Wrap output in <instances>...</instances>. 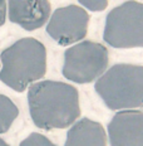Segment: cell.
<instances>
[{
    "instance_id": "cell-1",
    "label": "cell",
    "mask_w": 143,
    "mask_h": 146,
    "mask_svg": "<svg viewBox=\"0 0 143 146\" xmlns=\"http://www.w3.org/2000/svg\"><path fill=\"white\" fill-rule=\"evenodd\" d=\"M28 103L33 122L43 130L65 129L80 116L78 90L64 82L47 80L33 83Z\"/></svg>"
},
{
    "instance_id": "cell-2",
    "label": "cell",
    "mask_w": 143,
    "mask_h": 146,
    "mask_svg": "<svg viewBox=\"0 0 143 146\" xmlns=\"http://www.w3.org/2000/svg\"><path fill=\"white\" fill-rule=\"evenodd\" d=\"M0 81L16 92H23L47 72V49L35 38H22L0 54Z\"/></svg>"
},
{
    "instance_id": "cell-3",
    "label": "cell",
    "mask_w": 143,
    "mask_h": 146,
    "mask_svg": "<svg viewBox=\"0 0 143 146\" xmlns=\"http://www.w3.org/2000/svg\"><path fill=\"white\" fill-rule=\"evenodd\" d=\"M94 88L113 111L143 107V66L114 64L97 80Z\"/></svg>"
},
{
    "instance_id": "cell-4",
    "label": "cell",
    "mask_w": 143,
    "mask_h": 146,
    "mask_svg": "<svg viewBox=\"0 0 143 146\" xmlns=\"http://www.w3.org/2000/svg\"><path fill=\"white\" fill-rule=\"evenodd\" d=\"M103 39L113 48H143V4L128 0L105 18Z\"/></svg>"
},
{
    "instance_id": "cell-5",
    "label": "cell",
    "mask_w": 143,
    "mask_h": 146,
    "mask_svg": "<svg viewBox=\"0 0 143 146\" xmlns=\"http://www.w3.org/2000/svg\"><path fill=\"white\" fill-rule=\"evenodd\" d=\"M108 49L103 44L83 40L64 52L63 76L74 83H90L108 68Z\"/></svg>"
},
{
    "instance_id": "cell-6",
    "label": "cell",
    "mask_w": 143,
    "mask_h": 146,
    "mask_svg": "<svg viewBox=\"0 0 143 146\" xmlns=\"http://www.w3.org/2000/svg\"><path fill=\"white\" fill-rule=\"evenodd\" d=\"M89 15L78 5L58 8L47 24V33L60 45L78 43L87 35Z\"/></svg>"
},
{
    "instance_id": "cell-7",
    "label": "cell",
    "mask_w": 143,
    "mask_h": 146,
    "mask_svg": "<svg viewBox=\"0 0 143 146\" xmlns=\"http://www.w3.org/2000/svg\"><path fill=\"white\" fill-rule=\"evenodd\" d=\"M111 146H143V111L122 110L108 123Z\"/></svg>"
},
{
    "instance_id": "cell-8",
    "label": "cell",
    "mask_w": 143,
    "mask_h": 146,
    "mask_svg": "<svg viewBox=\"0 0 143 146\" xmlns=\"http://www.w3.org/2000/svg\"><path fill=\"white\" fill-rule=\"evenodd\" d=\"M9 19L25 30H35L48 22L49 0H8Z\"/></svg>"
},
{
    "instance_id": "cell-9",
    "label": "cell",
    "mask_w": 143,
    "mask_h": 146,
    "mask_svg": "<svg viewBox=\"0 0 143 146\" xmlns=\"http://www.w3.org/2000/svg\"><path fill=\"white\" fill-rule=\"evenodd\" d=\"M64 146H107V133L99 122L84 117L69 129Z\"/></svg>"
},
{
    "instance_id": "cell-10",
    "label": "cell",
    "mask_w": 143,
    "mask_h": 146,
    "mask_svg": "<svg viewBox=\"0 0 143 146\" xmlns=\"http://www.w3.org/2000/svg\"><path fill=\"white\" fill-rule=\"evenodd\" d=\"M19 115V110L9 97L0 95V133H5Z\"/></svg>"
},
{
    "instance_id": "cell-11",
    "label": "cell",
    "mask_w": 143,
    "mask_h": 146,
    "mask_svg": "<svg viewBox=\"0 0 143 146\" xmlns=\"http://www.w3.org/2000/svg\"><path fill=\"white\" fill-rule=\"evenodd\" d=\"M20 146H57L42 133L33 132L20 142Z\"/></svg>"
},
{
    "instance_id": "cell-12",
    "label": "cell",
    "mask_w": 143,
    "mask_h": 146,
    "mask_svg": "<svg viewBox=\"0 0 143 146\" xmlns=\"http://www.w3.org/2000/svg\"><path fill=\"white\" fill-rule=\"evenodd\" d=\"M78 1L90 11H102L108 7V0H78Z\"/></svg>"
},
{
    "instance_id": "cell-13",
    "label": "cell",
    "mask_w": 143,
    "mask_h": 146,
    "mask_svg": "<svg viewBox=\"0 0 143 146\" xmlns=\"http://www.w3.org/2000/svg\"><path fill=\"white\" fill-rule=\"evenodd\" d=\"M7 19V1L0 0V27L5 23Z\"/></svg>"
},
{
    "instance_id": "cell-14",
    "label": "cell",
    "mask_w": 143,
    "mask_h": 146,
    "mask_svg": "<svg viewBox=\"0 0 143 146\" xmlns=\"http://www.w3.org/2000/svg\"><path fill=\"white\" fill-rule=\"evenodd\" d=\"M0 146H10V145H8L7 142L4 141V140H1V139H0Z\"/></svg>"
}]
</instances>
